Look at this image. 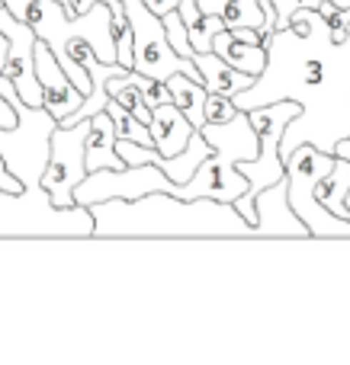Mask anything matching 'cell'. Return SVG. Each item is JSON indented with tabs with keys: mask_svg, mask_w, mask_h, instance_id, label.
Listing matches in <instances>:
<instances>
[{
	"mask_svg": "<svg viewBox=\"0 0 350 365\" xmlns=\"http://www.w3.org/2000/svg\"><path fill=\"white\" fill-rule=\"evenodd\" d=\"M148 128H151L154 148L161 151V158H177L180 151H186L193 132H196V125L186 119V113L180 106H174V103H164V106L154 109Z\"/></svg>",
	"mask_w": 350,
	"mask_h": 365,
	"instance_id": "obj_11",
	"label": "cell"
},
{
	"mask_svg": "<svg viewBox=\"0 0 350 365\" xmlns=\"http://www.w3.org/2000/svg\"><path fill=\"white\" fill-rule=\"evenodd\" d=\"M254 237L261 234H286V237H312L309 225L296 215V208L289 205V180H280L274 186H267L254 199Z\"/></svg>",
	"mask_w": 350,
	"mask_h": 365,
	"instance_id": "obj_10",
	"label": "cell"
},
{
	"mask_svg": "<svg viewBox=\"0 0 350 365\" xmlns=\"http://www.w3.org/2000/svg\"><path fill=\"white\" fill-rule=\"evenodd\" d=\"M347 189H350V160L338 158L331 170H328L325 177L319 180V186H315V195H319V202L328 208V212L341 215V212H344Z\"/></svg>",
	"mask_w": 350,
	"mask_h": 365,
	"instance_id": "obj_17",
	"label": "cell"
},
{
	"mask_svg": "<svg viewBox=\"0 0 350 365\" xmlns=\"http://www.w3.org/2000/svg\"><path fill=\"white\" fill-rule=\"evenodd\" d=\"M241 113L235 103V96L229 93H209L206 96V122H229Z\"/></svg>",
	"mask_w": 350,
	"mask_h": 365,
	"instance_id": "obj_18",
	"label": "cell"
},
{
	"mask_svg": "<svg viewBox=\"0 0 350 365\" xmlns=\"http://www.w3.org/2000/svg\"><path fill=\"white\" fill-rule=\"evenodd\" d=\"M167 87L174 93V106H180L193 125L203 128L206 125V96H209L206 83L193 81L190 74H174V77H167Z\"/></svg>",
	"mask_w": 350,
	"mask_h": 365,
	"instance_id": "obj_15",
	"label": "cell"
},
{
	"mask_svg": "<svg viewBox=\"0 0 350 365\" xmlns=\"http://www.w3.org/2000/svg\"><path fill=\"white\" fill-rule=\"evenodd\" d=\"M0 32L10 38V51H6V64H4L6 81L19 90V96H23L29 106H45L42 83H39V74H36L39 36L32 32L29 23L13 16L6 6H0Z\"/></svg>",
	"mask_w": 350,
	"mask_h": 365,
	"instance_id": "obj_8",
	"label": "cell"
},
{
	"mask_svg": "<svg viewBox=\"0 0 350 365\" xmlns=\"http://www.w3.org/2000/svg\"><path fill=\"white\" fill-rule=\"evenodd\" d=\"M61 4H64V6H68V0H61Z\"/></svg>",
	"mask_w": 350,
	"mask_h": 365,
	"instance_id": "obj_25",
	"label": "cell"
},
{
	"mask_svg": "<svg viewBox=\"0 0 350 365\" xmlns=\"http://www.w3.org/2000/svg\"><path fill=\"white\" fill-rule=\"evenodd\" d=\"M0 189H10V192H23V180L19 177H13V170L6 167V158L0 154Z\"/></svg>",
	"mask_w": 350,
	"mask_h": 365,
	"instance_id": "obj_20",
	"label": "cell"
},
{
	"mask_svg": "<svg viewBox=\"0 0 350 365\" xmlns=\"http://www.w3.org/2000/svg\"><path fill=\"white\" fill-rule=\"evenodd\" d=\"M0 93L13 103L19 122L13 128H0V154L6 158V167L13 177L23 180V186H42V177L51 160V135L58 128V119L45 106H29L19 96V90L0 74Z\"/></svg>",
	"mask_w": 350,
	"mask_h": 365,
	"instance_id": "obj_5",
	"label": "cell"
},
{
	"mask_svg": "<svg viewBox=\"0 0 350 365\" xmlns=\"http://www.w3.org/2000/svg\"><path fill=\"white\" fill-rule=\"evenodd\" d=\"M87 135L90 119L77 122V125H58L51 135V160L49 170L42 177V186L51 192V202L61 208L77 205L74 189L87 180Z\"/></svg>",
	"mask_w": 350,
	"mask_h": 365,
	"instance_id": "obj_7",
	"label": "cell"
},
{
	"mask_svg": "<svg viewBox=\"0 0 350 365\" xmlns=\"http://www.w3.org/2000/svg\"><path fill=\"white\" fill-rule=\"evenodd\" d=\"M193 61H196V68H199V74H203V83H206V90H209V93L238 96V93H244V90L257 81V77L238 71L235 64H229L222 55H216V51H196V55H193Z\"/></svg>",
	"mask_w": 350,
	"mask_h": 365,
	"instance_id": "obj_13",
	"label": "cell"
},
{
	"mask_svg": "<svg viewBox=\"0 0 350 365\" xmlns=\"http://www.w3.org/2000/svg\"><path fill=\"white\" fill-rule=\"evenodd\" d=\"M94 237H254V221L222 199H180L148 192L141 199H106L90 205Z\"/></svg>",
	"mask_w": 350,
	"mask_h": 365,
	"instance_id": "obj_2",
	"label": "cell"
},
{
	"mask_svg": "<svg viewBox=\"0 0 350 365\" xmlns=\"http://www.w3.org/2000/svg\"><path fill=\"white\" fill-rule=\"evenodd\" d=\"M0 6H4V0H0Z\"/></svg>",
	"mask_w": 350,
	"mask_h": 365,
	"instance_id": "obj_26",
	"label": "cell"
},
{
	"mask_svg": "<svg viewBox=\"0 0 350 365\" xmlns=\"http://www.w3.org/2000/svg\"><path fill=\"white\" fill-rule=\"evenodd\" d=\"M4 6L23 23H29L32 32L42 42H49L55 55H61L64 45L74 36H84L103 61H119V48H116L113 36V10L103 0H96V6L84 16H71L61 0H4Z\"/></svg>",
	"mask_w": 350,
	"mask_h": 365,
	"instance_id": "obj_3",
	"label": "cell"
},
{
	"mask_svg": "<svg viewBox=\"0 0 350 365\" xmlns=\"http://www.w3.org/2000/svg\"><path fill=\"white\" fill-rule=\"evenodd\" d=\"M209 154H212V145L206 141V135L196 128V132H193V138H190V145H186V151H180L177 158H161L158 167H161V170H164L174 182L186 186V182H190V177L199 170V164H203Z\"/></svg>",
	"mask_w": 350,
	"mask_h": 365,
	"instance_id": "obj_16",
	"label": "cell"
},
{
	"mask_svg": "<svg viewBox=\"0 0 350 365\" xmlns=\"http://www.w3.org/2000/svg\"><path fill=\"white\" fill-rule=\"evenodd\" d=\"M274 6H276V29H286L293 13L302 6V0H274Z\"/></svg>",
	"mask_w": 350,
	"mask_h": 365,
	"instance_id": "obj_19",
	"label": "cell"
},
{
	"mask_svg": "<svg viewBox=\"0 0 350 365\" xmlns=\"http://www.w3.org/2000/svg\"><path fill=\"white\" fill-rule=\"evenodd\" d=\"M36 74H39V83H42L45 109H49V113L58 119V125H61L74 109H81L84 93L74 87L68 71L61 68L55 51H51L49 42H42V38H39V45H36Z\"/></svg>",
	"mask_w": 350,
	"mask_h": 365,
	"instance_id": "obj_9",
	"label": "cell"
},
{
	"mask_svg": "<svg viewBox=\"0 0 350 365\" xmlns=\"http://www.w3.org/2000/svg\"><path fill=\"white\" fill-rule=\"evenodd\" d=\"M296 100L302 113L283 132V160L299 145H315L334 154L341 138H350V29L334 42L321 10L299 6L286 29H276L267 45V68L244 93L238 109Z\"/></svg>",
	"mask_w": 350,
	"mask_h": 365,
	"instance_id": "obj_1",
	"label": "cell"
},
{
	"mask_svg": "<svg viewBox=\"0 0 350 365\" xmlns=\"http://www.w3.org/2000/svg\"><path fill=\"white\" fill-rule=\"evenodd\" d=\"M116 141H119V135H116V122L113 115L103 109V113H96L94 119H90V135H87V170H122L126 167V160H122V154L116 151Z\"/></svg>",
	"mask_w": 350,
	"mask_h": 365,
	"instance_id": "obj_12",
	"label": "cell"
},
{
	"mask_svg": "<svg viewBox=\"0 0 350 365\" xmlns=\"http://www.w3.org/2000/svg\"><path fill=\"white\" fill-rule=\"evenodd\" d=\"M334 6H344V10H350V0H331Z\"/></svg>",
	"mask_w": 350,
	"mask_h": 365,
	"instance_id": "obj_24",
	"label": "cell"
},
{
	"mask_svg": "<svg viewBox=\"0 0 350 365\" xmlns=\"http://www.w3.org/2000/svg\"><path fill=\"white\" fill-rule=\"evenodd\" d=\"M6 51H10V38L0 32V74H4V64H6Z\"/></svg>",
	"mask_w": 350,
	"mask_h": 365,
	"instance_id": "obj_22",
	"label": "cell"
},
{
	"mask_svg": "<svg viewBox=\"0 0 350 365\" xmlns=\"http://www.w3.org/2000/svg\"><path fill=\"white\" fill-rule=\"evenodd\" d=\"M94 227L90 205L61 208L45 186L0 189V237H94Z\"/></svg>",
	"mask_w": 350,
	"mask_h": 365,
	"instance_id": "obj_4",
	"label": "cell"
},
{
	"mask_svg": "<svg viewBox=\"0 0 350 365\" xmlns=\"http://www.w3.org/2000/svg\"><path fill=\"white\" fill-rule=\"evenodd\" d=\"M334 154L321 151L315 145H299L286 158V180H289V205L296 208L302 221L309 225L312 237H350V221L328 212L315 195V186L334 167Z\"/></svg>",
	"mask_w": 350,
	"mask_h": 365,
	"instance_id": "obj_6",
	"label": "cell"
},
{
	"mask_svg": "<svg viewBox=\"0 0 350 365\" xmlns=\"http://www.w3.org/2000/svg\"><path fill=\"white\" fill-rule=\"evenodd\" d=\"M212 51L222 55L229 64H235L238 71H244V74H251V77H261L264 68H267V45L235 38L231 29L216 32V38H212Z\"/></svg>",
	"mask_w": 350,
	"mask_h": 365,
	"instance_id": "obj_14",
	"label": "cell"
},
{
	"mask_svg": "<svg viewBox=\"0 0 350 365\" xmlns=\"http://www.w3.org/2000/svg\"><path fill=\"white\" fill-rule=\"evenodd\" d=\"M96 0H68V13L71 16H84L87 10H94Z\"/></svg>",
	"mask_w": 350,
	"mask_h": 365,
	"instance_id": "obj_21",
	"label": "cell"
},
{
	"mask_svg": "<svg viewBox=\"0 0 350 365\" xmlns=\"http://www.w3.org/2000/svg\"><path fill=\"white\" fill-rule=\"evenodd\" d=\"M341 218L350 221V189H347V199H344V212H341Z\"/></svg>",
	"mask_w": 350,
	"mask_h": 365,
	"instance_id": "obj_23",
	"label": "cell"
}]
</instances>
